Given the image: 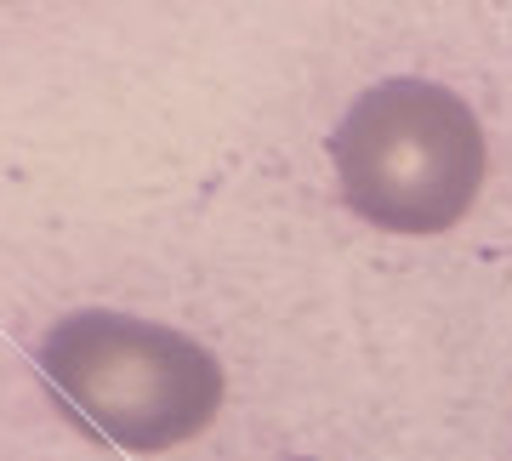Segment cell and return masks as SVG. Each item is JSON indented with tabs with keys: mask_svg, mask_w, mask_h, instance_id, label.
Instances as JSON below:
<instances>
[{
	"mask_svg": "<svg viewBox=\"0 0 512 461\" xmlns=\"http://www.w3.org/2000/svg\"><path fill=\"white\" fill-rule=\"evenodd\" d=\"M336 183L353 217L382 234H450L484 194L490 143L473 103L439 80H376L330 131Z\"/></svg>",
	"mask_w": 512,
	"mask_h": 461,
	"instance_id": "cell-2",
	"label": "cell"
},
{
	"mask_svg": "<svg viewBox=\"0 0 512 461\" xmlns=\"http://www.w3.org/2000/svg\"><path fill=\"white\" fill-rule=\"evenodd\" d=\"M40 376L97 439L154 456L200 439L222 416L228 376L205 342L120 308H80L40 336Z\"/></svg>",
	"mask_w": 512,
	"mask_h": 461,
	"instance_id": "cell-1",
	"label": "cell"
}]
</instances>
